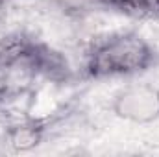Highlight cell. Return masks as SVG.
Wrapping results in <instances>:
<instances>
[{"instance_id": "1", "label": "cell", "mask_w": 159, "mask_h": 157, "mask_svg": "<svg viewBox=\"0 0 159 157\" xmlns=\"http://www.w3.org/2000/svg\"><path fill=\"white\" fill-rule=\"evenodd\" d=\"M67 72L57 52L24 34L0 41V100L26 94L39 78L57 79Z\"/></svg>"}, {"instance_id": "2", "label": "cell", "mask_w": 159, "mask_h": 157, "mask_svg": "<svg viewBox=\"0 0 159 157\" xmlns=\"http://www.w3.org/2000/svg\"><path fill=\"white\" fill-rule=\"evenodd\" d=\"M157 61L159 52L144 35L124 30L93 41L85 54L83 70L94 79L135 76L154 69Z\"/></svg>"}, {"instance_id": "3", "label": "cell", "mask_w": 159, "mask_h": 157, "mask_svg": "<svg viewBox=\"0 0 159 157\" xmlns=\"http://www.w3.org/2000/svg\"><path fill=\"white\" fill-rule=\"evenodd\" d=\"M113 113L133 124L159 120V89L150 83H133L119 91L113 98Z\"/></svg>"}, {"instance_id": "4", "label": "cell", "mask_w": 159, "mask_h": 157, "mask_svg": "<svg viewBox=\"0 0 159 157\" xmlns=\"http://www.w3.org/2000/svg\"><path fill=\"white\" fill-rule=\"evenodd\" d=\"M135 19L159 17V0H109V6Z\"/></svg>"}]
</instances>
